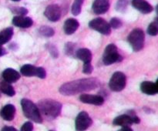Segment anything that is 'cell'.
I'll return each mask as SVG.
<instances>
[{
    "mask_svg": "<svg viewBox=\"0 0 158 131\" xmlns=\"http://www.w3.org/2000/svg\"><path fill=\"white\" fill-rule=\"evenodd\" d=\"M100 82L96 78L81 79L64 83L60 87V92L64 96L76 95L77 93L93 90L97 88Z\"/></svg>",
    "mask_w": 158,
    "mask_h": 131,
    "instance_id": "1",
    "label": "cell"
},
{
    "mask_svg": "<svg viewBox=\"0 0 158 131\" xmlns=\"http://www.w3.org/2000/svg\"><path fill=\"white\" fill-rule=\"evenodd\" d=\"M38 108L46 117L55 119L61 113L62 104L53 100H43L39 102Z\"/></svg>",
    "mask_w": 158,
    "mask_h": 131,
    "instance_id": "2",
    "label": "cell"
},
{
    "mask_svg": "<svg viewBox=\"0 0 158 131\" xmlns=\"http://www.w3.org/2000/svg\"><path fill=\"white\" fill-rule=\"evenodd\" d=\"M21 106L23 113L26 116V117L35 123H40L43 122L41 113L38 106L35 103H32L31 100L28 99H23L21 100Z\"/></svg>",
    "mask_w": 158,
    "mask_h": 131,
    "instance_id": "3",
    "label": "cell"
},
{
    "mask_svg": "<svg viewBox=\"0 0 158 131\" xmlns=\"http://www.w3.org/2000/svg\"><path fill=\"white\" fill-rule=\"evenodd\" d=\"M127 41L134 52L141 50L144 46V32L140 29H134L128 35Z\"/></svg>",
    "mask_w": 158,
    "mask_h": 131,
    "instance_id": "4",
    "label": "cell"
},
{
    "mask_svg": "<svg viewBox=\"0 0 158 131\" xmlns=\"http://www.w3.org/2000/svg\"><path fill=\"white\" fill-rule=\"evenodd\" d=\"M122 60V56L117 52V46L114 44H109L105 49L103 55V62L104 65L114 64Z\"/></svg>",
    "mask_w": 158,
    "mask_h": 131,
    "instance_id": "5",
    "label": "cell"
},
{
    "mask_svg": "<svg viewBox=\"0 0 158 131\" xmlns=\"http://www.w3.org/2000/svg\"><path fill=\"white\" fill-rule=\"evenodd\" d=\"M140 122V118L136 115L135 112L129 111L127 114H123L116 117L113 121V123L115 126H120L123 127V126H131L133 123L138 124Z\"/></svg>",
    "mask_w": 158,
    "mask_h": 131,
    "instance_id": "6",
    "label": "cell"
},
{
    "mask_svg": "<svg viewBox=\"0 0 158 131\" xmlns=\"http://www.w3.org/2000/svg\"><path fill=\"white\" fill-rule=\"evenodd\" d=\"M127 77L122 72H116L111 77L109 82L110 89L114 92L122 91L126 86Z\"/></svg>",
    "mask_w": 158,
    "mask_h": 131,
    "instance_id": "7",
    "label": "cell"
},
{
    "mask_svg": "<svg viewBox=\"0 0 158 131\" xmlns=\"http://www.w3.org/2000/svg\"><path fill=\"white\" fill-rule=\"evenodd\" d=\"M89 26L91 29L97 31L100 33L108 35L111 32V27L110 23L102 18H97L91 20L89 23Z\"/></svg>",
    "mask_w": 158,
    "mask_h": 131,
    "instance_id": "8",
    "label": "cell"
},
{
    "mask_svg": "<svg viewBox=\"0 0 158 131\" xmlns=\"http://www.w3.org/2000/svg\"><path fill=\"white\" fill-rule=\"evenodd\" d=\"M92 119L85 111H82L76 118V129L77 131H85L92 125Z\"/></svg>",
    "mask_w": 158,
    "mask_h": 131,
    "instance_id": "9",
    "label": "cell"
},
{
    "mask_svg": "<svg viewBox=\"0 0 158 131\" xmlns=\"http://www.w3.org/2000/svg\"><path fill=\"white\" fill-rule=\"evenodd\" d=\"M44 15L49 21L57 22L61 17V10L60 6L55 4L49 5L45 9Z\"/></svg>",
    "mask_w": 158,
    "mask_h": 131,
    "instance_id": "10",
    "label": "cell"
},
{
    "mask_svg": "<svg viewBox=\"0 0 158 131\" xmlns=\"http://www.w3.org/2000/svg\"><path fill=\"white\" fill-rule=\"evenodd\" d=\"M80 100L83 103L101 106L104 103V99L101 96L91 95V94H82L80 96Z\"/></svg>",
    "mask_w": 158,
    "mask_h": 131,
    "instance_id": "11",
    "label": "cell"
},
{
    "mask_svg": "<svg viewBox=\"0 0 158 131\" xmlns=\"http://www.w3.org/2000/svg\"><path fill=\"white\" fill-rule=\"evenodd\" d=\"M110 8L109 0H95L93 3L92 9L97 15L106 13Z\"/></svg>",
    "mask_w": 158,
    "mask_h": 131,
    "instance_id": "12",
    "label": "cell"
},
{
    "mask_svg": "<svg viewBox=\"0 0 158 131\" xmlns=\"http://www.w3.org/2000/svg\"><path fill=\"white\" fill-rule=\"evenodd\" d=\"M132 6L143 14L151 13L153 11V6L146 0H132Z\"/></svg>",
    "mask_w": 158,
    "mask_h": 131,
    "instance_id": "13",
    "label": "cell"
},
{
    "mask_svg": "<svg viewBox=\"0 0 158 131\" xmlns=\"http://www.w3.org/2000/svg\"><path fill=\"white\" fill-rule=\"evenodd\" d=\"M12 24L19 28H29L32 26L33 21L29 17H26L25 15H16L12 18Z\"/></svg>",
    "mask_w": 158,
    "mask_h": 131,
    "instance_id": "14",
    "label": "cell"
},
{
    "mask_svg": "<svg viewBox=\"0 0 158 131\" xmlns=\"http://www.w3.org/2000/svg\"><path fill=\"white\" fill-rule=\"evenodd\" d=\"M2 78L4 81L7 82V83H13L19 80L20 74L15 69H12V68H8L3 71Z\"/></svg>",
    "mask_w": 158,
    "mask_h": 131,
    "instance_id": "15",
    "label": "cell"
},
{
    "mask_svg": "<svg viewBox=\"0 0 158 131\" xmlns=\"http://www.w3.org/2000/svg\"><path fill=\"white\" fill-rule=\"evenodd\" d=\"M15 114V107L12 104H7L0 112L2 118L6 121H11L14 119Z\"/></svg>",
    "mask_w": 158,
    "mask_h": 131,
    "instance_id": "16",
    "label": "cell"
},
{
    "mask_svg": "<svg viewBox=\"0 0 158 131\" xmlns=\"http://www.w3.org/2000/svg\"><path fill=\"white\" fill-rule=\"evenodd\" d=\"M79 26H80V23L76 18H68L65 21L63 29L66 35H72L77 30Z\"/></svg>",
    "mask_w": 158,
    "mask_h": 131,
    "instance_id": "17",
    "label": "cell"
},
{
    "mask_svg": "<svg viewBox=\"0 0 158 131\" xmlns=\"http://www.w3.org/2000/svg\"><path fill=\"white\" fill-rule=\"evenodd\" d=\"M140 90L144 94L150 96L155 95L156 93H157L156 83L151 81H143L140 84Z\"/></svg>",
    "mask_w": 158,
    "mask_h": 131,
    "instance_id": "18",
    "label": "cell"
},
{
    "mask_svg": "<svg viewBox=\"0 0 158 131\" xmlns=\"http://www.w3.org/2000/svg\"><path fill=\"white\" fill-rule=\"evenodd\" d=\"M38 69L39 67H35L32 65L26 64L22 66L20 72H21L22 75L25 76H38Z\"/></svg>",
    "mask_w": 158,
    "mask_h": 131,
    "instance_id": "19",
    "label": "cell"
},
{
    "mask_svg": "<svg viewBox=\"0 0 158 131\" xmlns=\"http://www.w3.org/2000/svg\"><path fill=\"white\" fill-rule=\"evenodd\" d=\"M77 57L83 61V63H90L92 59V53L88 49L82 48L77 51Z\"/></svg>",
    "mask_w": 158,
    "mask_h": 131,
    "instance_id": "20",
    "label": "cell"
},
{
    "mask_svg": "<svg viewBox=\"0 0 158 131\" xmlns=\"http://www.w3.org/2000/svg\"><path fill=\"white\" fill-rule=\"evenodd\" d=\"M13 35V29L12 27L6 28L0 32V45L8 43Z\"/></svg>",
    "mask_w": 158,
    "mask_h": 131,
    "instance_id": "21",
    "label": "cell"
},
{
    "mask_svg": "<svg viewBox=\"0 0 158 131\" xmlns=\"http://www.w3.org/2000/svg\"><path fill=\"white\" fill-rule=\"evenodd\" d=\"M0 92H3L9 96H13L15 94V89L12 87L11 83L6 81L0 82Z\"/></svg>",
    "mask_w": 158,
    "mask_h": 131,
    "instance_id": "22",
    "label": "cell"
},
{
    "mask_svg": "<svg viewBox=\"0 0 158 131\" xmlns=\"http://www.w3.org/2000/svg\"><path fill=\"white\" fill-rule=\"evenodd\" d=\"M83 4V0H74L73 3L72 9H71V12H72L73 15H80L81 12L82 6Z\"/></svg>",
    "mask_w": 158,
    "mask_h": 131,
    "instance_id": "23",
    "label": "cell"
},
{
    "mask_svg": "<svg viewBox=\"0 0 158 131\" xmlns=\"http://www.w3.org/2000/svg\"><path fill=\"white\" fill-rule=\"evenodd\" d=\"M148 33L152 36L158 35V20L157 18L149 25L148 28Z\"/></svg>",
    "mask_w": 158,
    "mask_h": 131,
    "instance_id": "24",
    "label": "cell"
},
{
    "mask_svg": "<svg viewBox=\"0 0 158 131\" xmlns=\"http://www.w3.org/2000/svg\"><path fill=\"white\" fill-rule=\"evenodd\" d=\"M39 32H40V33L42 35L46 37H51L54 35V33H55L53 29H52V28L49 27V26H42V27H40V29H39Z\"/></svg>",
    "mask_w": 158,
    "mask_h": 131,
    "instance_id": "25",
    "label": "cell"
},
{
    "mask_svg": "<svg viewBox=\"0 0 158 131\" xmlns=\"http://www.w3.org/2000/svg\"><path fill=\"white\" fill-rule=\"evenodd\" d=\"M127 0H118L116 5V9L119 12H123L127 6Z\"/></svg>",
    "mask_w": 158,
    "mask_h": 131,
    "instance_id": "26",
    "label": "cell"
},
{
    "mask_svg": "<svg viewBox=\"0 0 158 131\" xmlns=\"http://www.w3.org/2000/svg\"><path fill=\"white\" fill-rule=\"evenodd\" d=\"M110 26L114 29H119L122 26V22L118 18H112L110 22Z\"/></svg>",
    "mask_w": 158,
    "mask_h": 131,
    "instance_id": "27",
    "label": "cell"
},
{
    "mask_svg": "<svg viewBox=\"0 0 158 131\" xmlns=\"http://www.w3.org/2000/svg\"><path fill=\"white\" fill-rule=\"evenodd\" d=\"M12 12L14 13L17 14L18 15H25L28 13V10L26 9V8L23 7H17V8H14L12 9Z\"/></svg>",
    "mask_w": 158,
    "mask_h": 131,
    "instance_id": "28",
    "label": "cell"
},
{
    "mask_svg": "<svg viewBox=\"0 0 158 131\" xmlns=\"http://www.w3.org/2000/svg\"><path fill=\"white\" fill-rule=\"evenodd\" d=\"M93 69H94V68H93L90 63H84L83 66V72L85 74H90L93 72Z\"/></svg>",
    "mask_w": 158,
    "mask_h": 131,
    "instance_id": "29",
    "label": "cell"
},
{
    "mask_svg": "<svg viewBox=\"0 0 158 131\" xmlns=\"http://www.w3.org/2000/svg\"><path fill=\"white\" fill-rule=\"evenodd\" d=\"M33 130V124L31 122H26L22 126L21 131H32Z\"/></svg>",
    "mask_w": 158,
    "mask_h": 131,
    "instance_id": "30",
    "label": "cell"
},
{
    "mask_svg": "<svg viewBox=\"0 0 158 131\" xmlns=\"http://www.w3.org/2000/svg\"><path fill=\"white\" fill-rule=\"evenodd\" d=\"M73 43H67L66 44V52L68 54L69 53V52H72L73 50Z\"/></svg>",
    "mask_w": 158,
    "mask_h": 131,
    "instance_id": "31",
    "label": "cell"
},
{
    "mask_svg": "<svg viewBox=\"0 0 158 131\" xmlns=\"http://www.w3.org/2000/svg\"><path fill=\"white\" fill-rule=\"evenodd\" d=\"M2 131H18L15 127L13 126H6L2 129Z\"/></svg>",
    "mask_w": 158,
    "mask_h": 131,
    "instance_id": "32",
    "label": "cell"
},
{
    "mask_svg": "<svg viewBox=\"0 0 158 131\" xmlns=\"http://www.w3.org/2000/svg\"><path fill=\"white\" fill-rule=\"evenodd\" d=\"M118 131H133V129L130 126H123L122 129H120Z\"/></svg>",
    "mask_w": 158,
    "mask_h": 131,
    "instance_id": "33",
    "label": "cell"
},
{
    "mask_svg": "<svg viewBox=\"0 0 158 131\" xmlns=\"http://www.w3.org/2000/svg\"><path fill=\"white\" fill-rule=\"evenodd\" d=\"M5 53H6V49L2 47V45H0V56H2V55H4Z\"/></svg>",
    "mask_w": 158,
    "mask_h": 131,
    "instance_id": "34",
    "label": "cell"
},
{
    "mask_svg": "<svg viewBox=\"0 0 158 131\" xmlns=\"http://www.w3.org/2000/svg\"><path fill=\"white\" fill-rule=\"evenodd\" d=\"M156 12H157V19L158 20V5L157 6H156Z\"/></svg>",
    "mask_w": 158,
    "mask_h": 131,
    "instance_id": "35",
    "label": "cell"
},
{
    "mask_svg": "<svg viewBox=\"0 0 158 131\" xmlns=\"http://www.w3.org/2000/svg\"><path fill=\"white\" fill-rule=\"evenodd\" d=\"M156 86H157V92H158V79H157V82H156Z\"/></svg>",
    "mask_w": 158,
    "mask_h": 131,
    "instance_id": "36",
    "label": "cell"
},
{
    "mask_svg": "<svg viewBox=\"0 0 158 131\" xmlns=\"http://www.w3.org/2000/svg\"><path fill=\"white\" fill-rule=\"evenodd\" d=\"M12 1H14V2H19V1H20V0H12Z\"/></svg>",
    "mask_w": 158,
    "mask_h": 131,
    "instance_id": "37",
    "label": "cell"
},
{
    "mask_svg": "<svg viewBox=\"0 0 158 131\" xmlns=\"http://www.w3.org/2000/svg\"><path fill=\"white\" fill-rule=\"evenodd\" d=\"M49 131H53V130H49Z\"/></svg>",
    "mask_w": 158,
    "mask_h": 131,
    "instance_id": "38",
    "label": "cell"
}]
</instances>
